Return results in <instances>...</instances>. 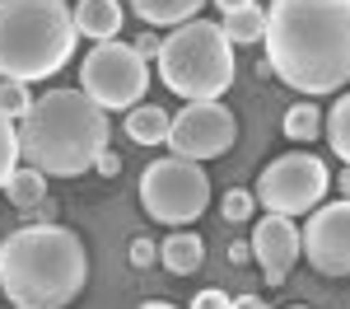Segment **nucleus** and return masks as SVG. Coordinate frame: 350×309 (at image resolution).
<instances>
[{"label":"nucleus","instance_id":"nucleus-1","mask_svg":"<svg viewBox=\"0 0 350 309\" xmlns=\"http://www.w3.org/2000/svg\"><path fill=\"white\" fill-rule=\"evenodd\" d=\"M267 66L299 94H336L350 80V0H271Z\"/></svg>","mask_w":350,"mask_h":309},{"label":"nucleus","instance_id":"nucleus-2","mask_svg":"<svg viewBox=\"0 0 350 309\" xmlns=\"http://www.w3.org/2000/svg\"><path fill=\"white\" fill-rule=\"evenodd\" d=\"M89 281L84 239L66 225H19L0 244V295L14 309H66Z\"/></svg>","mask_w":350,"mask_h":309},{"label":"nucleus","instance_id":"nucleus-3","mask_svg":"<svg viewBox=\"0 0 350 309\" xmlns=\"http://www.w3.org/2000/svg\"><path fill=\"white\" fill-rule=\"evenodd\" d=\"M103 150H108V112L84 89H47L28 108V117H19V155H28V164L42 173L56 178L89 173Z\"/></svg>","mask_w":350,"mask_h":309},{"label":"nucleus","instance_id":"nucleus-4","mask_svg":"<svg viewBox=\"0 0 350 309\" xmlns=\"http://www.w3.org/2000/svg\"><path fill=\"white\" fill-rule=\"evenodd\" d=\"M75 56V14L66 0H0V75L47 80Z\"/></svg>","mask_w":350,"mask_h":309},{"label":"nucleus","instance_id":"nucleus-5","mask_svg":"<svg viewBox=\"0 0 350 309\" xmlns=\"http://www.w3.org/2000/svg\"><path fill=\"white\" fill-rule=\"evenodd\" d=\"M159 80L183 99V103H206L219 99L234 84V42L219 24L187 19L159 42Z\"/></svg>","mask_w":350,"mask_h":309},{"label":"nucleus","instance_id":"nucleus-6","mask_svg":"<svg viewBox=\"0 0 350 309\" xmlns=\"http://www.w3.org/2000/svg\"><path fill=\"white\" fill-rule=\"evenodd\" d=\"M140 206L159 225H191L211 206V178L196 160L163 155L140 173Z\"/></svg>","mask_w":350,"mask_h":309},{"label":"nucleus","instance_id":"nucleus-7","mask_svg":"<svg viewBox=\"0 0 350 309\" xmlns=\"http://www.w3.org/2000/svg\"><path fill=\"white\" fill-rule=\"evenodd\" d=\"M80 89L98 103L103 112L112 108H135L150 89V66L135 56L131 42H94L89 56L80 61Z\"/></svg>","mask_w":350,"mask_h":309},{"label":"nucleus","instance_id":"nucleus-8","mask_svg":"<svg viewBox=\"0 0 350 309\" xmlns=\"http://www.w3.org/2000/svg\"><path fill=\"white\" fill-rule=\"evenodd\" d=\"M327 193V164L318 155H280V160H271L262 169V178H257V193L262 197V206H267L271 216H290L295 221L299 211H313Z\"/></svg>","mask_w":350,"mask_h":309},{"label":"nucleus","instance_id":"nucleus-9","mask_svg":"<svg viewBox=\"0 0 350 309\" xmlns=\"http://www.w3.org/2000/svg\"><path fill=\"white\" fill-rule=\"evenodd\" d=\"M239 140V122H234V112L224 108L219 99H206V103H187L183 112H173L168 117V150L173 155H183V160H215L224 155L229 145Z\"/></svg>","mask_w":350,"mask_h":309},{"label":"nucleus","instance_id":"nucleus-10","mask_svg":"<svg viewBox=\"0 0 350 309\" xmlns=\"http://www.w3.org/2000/svg\"><path fill=\"white\" fill-rule=\"evenodd\" d=\"M304 253L313 262V272L323 277H350V201L313 206V221L304 225Z\"/></svg>","mask_w":350,"mask_h":309},{"label":"nucleus","instance_id":"nucleus-11","mask_svg":"<svg viewBox=\"0 0 350 309\" xmlns=\"http://www.w3.org/2000/svg\"><path fill=\"white\" fill-rule=\"evenodd\" d=\"M252 258H257V267H262V277L267 286H280V281L290 277V267L299 262V249H304V239H299V225L290 216H262L257 230H252Z\"/></svg>","mask_w":350,"mask_h":309},{"label":"nucleus","instance_id":"nucleus-12","mask_svg":"<svg viewBox=\"0 0 350 309\" xmlns=\"http://www.w3.org/2000/svg\"><path fill=\"white\" fill-rule=\"evenodd\" d=\"M75 33L94 38V42H108L122 33V5L117 0H80L75 5Z\"/></svg>","mask_w":350,"mask_h":309},{"label":"nucleus","instance_id":"nucleus-13","mask_svg":"<svg viewBox=\"0 0 350 309\" xmlns=\"http://www.w3.org/2000/svg\"><path fill=\"white\" fill-rule=\"evenodd\" d=\"M159 262L173 277H191V272H201V262H206V244H201L191 230H173L159 244Z\"/></svg>","mask_w":350,"mask_h":309},{"label":"nucleus","instance_id":"nucleus-14","mask_svg":"<svg viewBox=\"0 0 350 309\" xmlns=\"http://www.w3.org/2000/svg\"><path fill=\"white\" fill-rule=\"evenodd\" d=\"M168 117L173 112H163L159 103H135V108H126V136L135 145H159V140H168Z\"/></svg>","mask_w":350,"mask_h":309},{"label":"nucleus","instance_id":"nucleus-15","mask_svg":"<svg viewBox=\"0 0 350 309\" xmlns=\"http://www.w3.org/2000/svg\"><path fill=\"white\" fill-rule=\"evenodd\" d=\"M201 5H206V0H131V10L145 24H173V28L196 19Z\"/></svg>","mask_w":350,"mask_h":309},{"label":"nucleus","instance_id":"nucleus-16","mask_svg":"<svg viewBox=\"0 0 350 309\" xmlns=\"http://www.w3.org/2000/svg\"><path fill=\"white\" fill-rule=\"evenodd\" d=\"M5 197H10L19 211L38 206V201L47 197V173H42V169H33V164H28V169H14V173H10V183H5Z\"/></svg>","mask_w":350,"mask_h":309},{"label":"nucleus","instance_id":"nucleus-17","mask_svg":"<svg viewBox=\"0 0 350 309\" xmlns=\"http://www.w3.org/2000/svg\"><path fill=\"white\" fill-rule=\"evenodd\" d=\"M219 28H224V38H229V42H262V33H267V14H262V5L229 10Z\"/></svg>","mask_w":350,"mask_h":309},{"label":"nucleus","instance_id":"nucleus-18","mask_svg":"<svg viewBox=\"0 0 350 309\" xmlns=\"http://www.w3.org/2000/svg\"><path fill=\"white\" fill-rule=\"evenodd\" d=\"M323 132H327V140H332V150H336V155L350 164V94H341V99H336V108L327 112Z\"/></svg>","mask_w":350,"mask_h":309},{"label":"nucleus","instance_id":"nucleus-19","mask_svg":"<svg viewBox=\"0 0 350 309\" xmlns=\"http://www.w3.org/2000/svg\"><path fill=\"white\" fill-rule=\"evenodd\" d=\"M323 132V112L313 108V103H295V108L285 112V136L290 140H313Z\"/></svg>","mask_w":350,"mask_h":309},{"label":"nucleus","instance_id":"nucleus-20","mask_svg":"<svg viewBox=\"0 0 350 309\" xmlns=\"http://www.w3.org/2000/svg\"><path fill=\"white\" fill-rule=\"evenodd\" d=\"M28 108H33V94H28L24 80H5L0 75V117H28Z\"/></svg>","mask_w":350,"mask_h":309},{"label":"nucleus","instance_id":"nucleus-21","mask_svg":"<svg viewBox=\"0 0 350 309\" xmlns=\"http://www.w3.org/2000/svg\"><path fill=\"white\" fill-rule=\"evenodd\" d=\"M14 169H19V127L10 117H0V188L10 183Z\"/></svg>","mask_w":350,"mask_h":309},{"label":"nucleus","instance_id":"nucleus-22","mask_svg":"<svg viewBox=\"0 0 350 309\" xmlns=\"http://www.w3.org/2000/svg\"><path fill=\"white\" fill-rule=\"evenodd\" d=\"M219 211H224V221L243 225V221H252V211H257V197L247 193V188H229V193H224V201H219Z\"/></svg>","mask_w":350,"mask_h":309},{"label":"nucleus","instance_id":"nucleus-23","mask_svg":"<svg viewBox=\"0 0 350 309\" xmlns=\"http://www.w3.org/2000/svg\"><path fill=\"white\" fill-rule=\"evenodd\" d=\"M150 262H159V244L150 239V234H140V239H131V267H150Z\"/></svg>","mask_w":350,"mask_h":309},{"label":"nucleus","instance_id":"nucleus-24","mask_svg":"<svg viewBox=\"0 0 350 309\" xmlns=\"http://www.w3.org/2000/svg\"><path fill=\"white\" fill-rule=\"evenodd\" d=\"M19 216H24V225H56V201L42 197L38 206H28V211H19Z\"/></svg>","mask_w":350,"mask_h":309},{"label":"nucleus","instance_id":"nucleus-25","mask_svg":"<svg viewBox=\"0 0 350 309\" xmlns=\"http://www.w3.org/2000/svg\"><path fill=\"white\" fill-rule=\"evenodd\" d=\"M191 309H234V300L224 295V291H196V300H191Z\"/></svg>","mask_w":350,"mask_h":309},{"label":"nucleus","instance_id":"nucleus-26","mask_svg":"<svg viewBox=\"0 0 350 309\" xmlns=\"http://www.w3.org/2000/svg\"><path fill=\"white\" fill-rule=\"evenodd\" d=\"M159 42H163V38H154V33H140V38H135V56L150 66V61L159 56Z\"/></svg>","mask_w":350,"mask_h":309},{"label":"nucleus","instance_id":"nucleus-27","mask_svg":"<svg viewBox=\"0 0 350 309\" xmlns=\"http://www.w3.org/2000/svg\"><path fill=\"white\" fill-rule=\"evenodd\" d=\"M94 169H98L103 178H117V169H122V155H117V150H103V155L94 160Z\"/></svg>","mask_w":350,"mask_h":309},{"label":"nucleus","instance_id":"nucleus-28","mask_svg":"<svg viewBox=\"0 0 350 309\" xmlns=\"http://www.w3.org/2000/svg\"><path fill=\"white\" fill-rule=\"evenodd\" d=\"M234 309H267V305H262V295H239Z\"/></svg>","mask_w":350,"mask_h":309},{"label":"nucleus","instance_id":"nucleus-29","mask_svg":"<svg viewBox=\"0 0 350 309\" xmlns=\"http://www.w3.org/2000/svg\"><path fill=\"white\" fill-rule=\"evenodd\" d=\"M215 5L229 14V10H247V5H257V0H215Z\"/></svg>","mask_w":350,"mask_h":309},{"label":"nucleus","instance_id":"nucleus-30","mask_svg":"<svg viewBox=\"0 0 350 309\" xmlns=\"http://www.w3.org/2000/svg\"><path fill=\"white\" fill-rule=\"evenodd\" d=\"M336 188H341V197L350 201V164H346V173H341V183H336Z\"/></svg>","mask_w":350,"mask_h":309},{"label":"nucleus","instance_id":"nucleus-31","mask_svg":"<svg viewBox=\"0 0 350 309\" xmlns=\"http://www.w3.org/2000/svg\"><path fill=\"white\" fill-rule=\"evenodd\" d=\"M140 309H178V305H168V300H145Z\"/></svg>","mask_w":350,"mask_h":309},{"label":"nucleus","instance_id":"nucleus-32","mask_svg":"<svg viewBox=\"0 0 350 309\" xmlns=\"http://www.w3.org/2000/svg\"><path fill=\"white\" fill-rule=\"evenodd\" d=\"M290 309H304V305H290Z\"/></svg>","mask_w":350,"mask_h":309}]
</instances>
